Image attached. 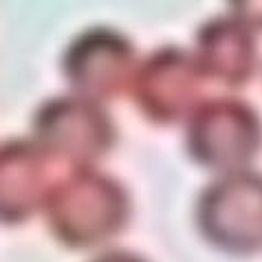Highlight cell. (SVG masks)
Instances as JSON below:
<instances>
[{
  "instance_id": "1",
  "label": "cell",
  "mask_w": 262,
  "mask_h": 262,
  "mask_svg": "<svg viewBox=\"0 0 262 262\" xmlns=\"http://www.w3.org/2000/svg\"><path fill=\"white\" fill-rule=\"evenodd\" d=\"M42 214L51 236L62 247L89 251L108 245L126 229L133 203L115 177L95 167H82L55 179Z\"/></svg>"
},
{
  "instance_id": "2",
  "label": "cell",
  "mask_w": 262,
  "mask_h": 262,
  "mask_svg": "<svg viewBox=\"0 0 262 262\" xmlns=\"http://www.w3.org/2000/svg\"><path fill=\"white\" fill-rule=\"evenodd\" d=\"M31 139L53 163L82 170L113 150L117 128L99 101L69 93L38 106L31 119Z\"/></svg>"
},
{
  "instance_id": "3",
  "label": "cell",
  "mask_w": 262,
  "mask_h": 262,
  "mask_svg": "<svg viewBox=\"0 0 262 262\" xmlns=\"http://www.w3.org/2000/svg\"><path fill=\"white\" fill-rule=\"evenodd\" d=\"M185 150L192 161L218 174L249 170L262 150V119L245 99H205L187 119Z\"/></svg>"
},
{
  "instance_id": "4",
  "label": "cell",
  "mask_w": 262,
  "mask_h": 262,
  "mask_svg": "<svg viewBox=\"0 0 262 262\" xmlns=\"http://www.w3.org/2000/svg\"><path fill=\"white\" fill-rule=\"evenodd\" d=\"M196 229L212 247L231 256L262 251V174H221L203 187L194 207Z\"/></svg>"
},
{
  "instance_id": "5",
  "label": "cell",
  "mask_w": 262,
  "mask_h": 262,
  "mask_svg": "<svg viewBox=\"0 0 262 262\" xmlns=\"http://www.w3.org/2000/svg\"><path fill=\"white\" fill-rule=\"evenodd\" d=\"M205 77L192 51L161 47L137 64L130 82V97L143 119L155 126L187 121L203 101Z\"/></svg>"
},
{
  "instance_id": "6",
  "label": "cell",
  "mask_w": 262,
  "mask_h": 262,
  "mask_svg": "<svg viewBox=\"0 0 262 262\" xmlns=\"http://www.w3.org/2000/svg\"><path fill=\"white\" fill-rule=\"evenodd\" d=\"M137 64V49L128 35L111 27H91L64 51L62 75L75 95L101 104L130 89Z\"/></svg>"
},
{
  "instance_id": "7",
  "label": "cell",
  "mask_w": 262,
  "mask_h": 262,
  "mask_svg": "<svg viewBox=\"0 0 262 262\" xmlns=\"http://www.w3.org/2000/svg\"><path fill=\"white\" fill-rule=\"evenodd\" d=\"M53 161L33 139L0 141V225H23L45 207Z\"/></svg>"
},
{
  "instance_id": "8",
  "label": "cell",
  "mask_w": 262,
  "mask_h": 262,
  "mask_svg": "<svg viewBox=\"0 0 262 262\" xmlns=\"http://www.w3.org/2000/svg\"><path fill=\"white\" fill-rule=\"evenodd\" d=\"M192 55L205 82L238 91L258 69L256 31L231 13L212 18L196 31Z\"/></svg>"
},
{
  "instance_id": "9",
  "label": "cell",
  "mask_w": 262,
  "mask_h": 262,
  "mask_svg": "<svg viewBox=\"0 0 262 262\" xmlns=\"http://www.w3.org/2000/svg\"><path fill=\"white\" fill-rule=\"evenodd\" d=\"M229 13L243 20L253 31L262 29V3H231Z\"/></svg>"
},
{
  "instance_id": "10",
  "label": "cell",
  "mask_w": 262,
  "mask_h": 262,
  "mask_svg": "<svg viewBox=\"0 0 262 262\" xmlns=\"http://www.w3.org/2000/svg\"><path fill=\"white\" fill-rule=\"evenodd\" d=\"M91 262H148V260L128 249H108L104 253H99V256H95Z\"/></svg>"
}]
</instances>
